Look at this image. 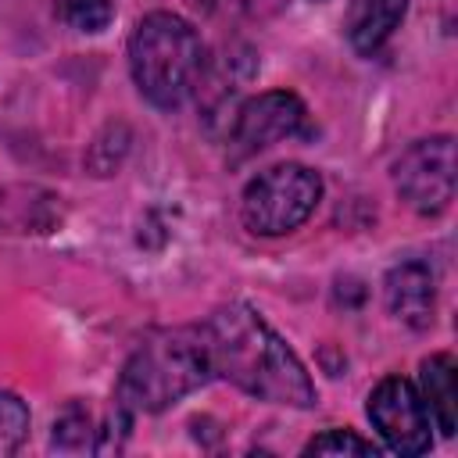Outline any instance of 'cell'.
<instances>
[{
    "mask_svg": "<svg viewBox=\"0 0 458 458\" xmlns=\"http://www.w3.org/2000/svg\"><path fill=\"white\" fill-rule=\"evenodd\" d=\"M200 336L211 372L229 379L243 394L290 408H311L318 401L304 361L254 308L222 304L200 326Z\"/></svg>",
    "mask_w": 458,
    "mask_h": 458,
    "instance_id": "obj_1",
    "label": "cell"
},
{
    "mask_svg": "<svg viewBox=\"0 0 458 458\" xmlns=\"http://www.w3.org/2000/svg\"><path fill=\"white\" fill-rule=\"evenodd\" d=\"M211 376L208 351L200 326L197 329H157L147 333L129 361L122 365L118 386H114V404L122 411L136 415H154L165 411L168 404L182 401L197 386H204Z\"/></svg>",
    "mask_w": 458,
    "mask_h": 458,
    "instance_id": "obj_2",
    "label": "cell"
},
{
    "mask_svg": "<svg viewBox=\"0 0 458 458\" xmlns=\"http://www.w3.org/2000/svg\"><path fill=\"white\" fill-rule=\"evenodd\" d=\"M129 72L136 89L154 107H179L204 79V43L190 21L154 11L136 21L129 36Z\"/></svg>",
    "mask_w": 458,
    "mask_h": 458,
    "instance_id": "obj_3",
    "label": "cell"
},
{
    "mask_svg": "<svg viewBox=\"0 0 458 458\" xmlns=\"http://www.w3.org/2000/svg\"><path fill=\"white\" fill-rule=\"evenodd\" d=\"M322 200V175L308 165L283 161L258 172L240 200V218L258 236H286L311 218Z\"/></svg>",
    "mask_w": 458,
    "mask_h": 458,
    "instance_id": "obj_4",
    "label": "cell"
},
{
    "mask_svg": "<svg viewBox=\"0 0 458 458\" xmlns=\"http://www.w3.org/2000/svg\"><path fill=\"white\" fill-rule=\"evenodd\" d=\"M401 200L419 215H440L454 200V140L429 136L411 143L394 165Z\"/></svg>",
    "mask_w": 458,
    "mask_h": 458,
    "instance_id": "obj_5",
    "label": "cell"
},
{
    "mask_svg": "<svg viewBox=\"0 0 458 458\" xmlns=\"http://www.w3.org/2000/svg\"><path fill=\"white\" fill-rule=\"evenodd\" d=\"M372 426L379 429L383 444L394 451V454H404V458H415V454H426L429 444H433V419L426 411V401L419 394V386L404 376H386L376 383V390L369 394V404H365Z\"/></svg>",
    "mask_w": 458,
    "mask_h": 458,
    "instance_id": "obj_6",
    "label": "cell"
},
{
    "mask_svg": "<svg viewBox=\"0 0 458 458\" xmlns=\"http://www.w3.org/2000/svg\"><path fill=\"white\" fill-rule=\"evenodd\" d=\"M304 132H308V107L301 104V97L290 89H268V93L250 97L236 111L229 147H233V157L240 161L279 140L304 136Z\"/></svg>",
    "mask_w": 458,
    "mask_h": 458,
    "instance_id": "obj_7",
    "label": "cell"
},
{
    "mask_svg": "<svg viewBox=\"0 0 458 458\" xmlns=\"http://www.w3.org/2000/svg\"><path fill=\"white\" fill-rule=\"evenodd\" d=\"M433 293V272L426 261H401L386 276V308L411 329H429Z\"/></svg>",
    "mask_w": 458,
    "mask_h": 458,
    "instance_id": "obj_8",
    "label": "cell"
},
{
    "mask_svg": "<svg viewBox=\"0 0 458 458\" xmlns=\"http://www.w3.org/2000/svg\"><path fill=\"white\" fill-rule=\"evenodd\" d=\"M404 11H408V0H351L344 14V32L361 57H372L394 36Z\"/></svg>",
    "mask_w": 458,
    "mask_h": 458,
    "instance_id": "obj_9",
    "label": "cell"
},
{
    "mask_svg": "<svg viewBox=\"0 0 458 458\" xmlns=\"http://www.w3.org/2000/svg\"><path fill=\"white\" fill-rule=\"evenodd\" d=\"M419 394L426 401V411H429L433 426L444 437H454V429H458V365L447 351L429 354L422 361Z\"/></svg>",
    "mask_w": 458,
    "mask_h": 458,
    "instance_id": "obj_10",
    "label": "cell"
},
{
    "mask_svg": "<svg viewBox=\"0 0 458 458\" xmlns=\"http://www.w3.org/2000/svg\"><path fill=\"white\" fill-rule=\"evenodd\" d=\"M107 429H97L89 408H82L79 401H72L57 422H54V451H68V454H82V451H104L107 447Z\"/></svg>",
    "mask_w": 458,
    "mask_h": 458,
    "instance_id": "obj_11",
    "label": "cell"
},
{
    "mask_svg": "<svg viewBox=\"0 0 458 458\" xmlns=\"http://www.w3.org/2000/svg\"><path fill=\"white\" fill-rule=\"evenodd\" d=\"M57 14L79 32H100L114 18V0H57Z\"/></svg>",
    "mask_w": 458,
    "mask_h": 458,
    "instance_id": "obj_12",
    "label": "cell"
},
{
    "mask_svg": "<svg viewBox=\"0 0 458 458\" xmlns=\"http://www.w3.org/2000/svg\"><path fill=\"white\" fill-rule=\"evenodd\" d=\"M29 433V408L18 394L0 390V458L14 454Z\"/></svg>",
    "mask_w": 458,
    "mask_h": 458,
    "instance_id": "obj_13",
    "label": "cell"
},
{
    "mask_svg": "<svg viewBox=\"0 0 458 458\" xmlns=\"http://www.w3.org/2000/svg\"><path fill=\"white\" fill-rule=\"evenodd\" d=\"M304 454H365V458H376L379 447L372 440H361L354 429H326L304 444Z\"/></svg>",
    "mask_w": 458,
    "mask_h": 458,
    "instance_id": "obj_14",
    "label": "cell"
}]
</instances>
